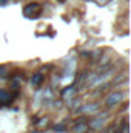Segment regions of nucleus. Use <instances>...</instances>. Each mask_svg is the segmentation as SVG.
I'll list each match as a JSON object with an SVG mask.
<instances>
[{
    "instance_id": "obj_1",
    "label": "nucleus",
    "mask_w": 131,
    "mask_h": 133,
    "mask_svg": "<svg viewBox=\"0 0 131 133\" xmlns=\"http://www.w3.org/2000/svg\"><path fill=\"white\" fill-rule=\"evenodd\" d=\"M23 14L28 19H39L42 14V6L39 3H28L23 9Z\"/></svg>"
},
{
    "instance_id": "obj_2",
    "label": "nucleus",
    "mask_w": 131,
    "mask_h": 133,
    "mask_svg": "<svg viewBox=\"0 0 131 133\" xmlns=\"http://www.w3.org/2000/svg\"><path fill=\"white\" fill-rule=\"evenodd\" d=\"M122 93H119V91H116V93H113V95H110L108 98H106V104L108 105H114V104H119L120 101H122Z\"/></svg>"
},
{
    "instance_id": "obj_3",
    "label": "nucleus",
    "mask_w": 131,
    "mask_h": 133,
    "mask_svg": "<svg viewBox=\"0 0 131 133\" xmlns=\"http://www.w3.org/2000/svg\"><path fill=\"white\" fill-rule=\"evenodd\" d=\"M14 99V96H11L8 91L5 90H0V104H6V102H11Z\"/></svg>"
},
{
    "instance_id": "obj_4",
    "label": "nucleus",
    "mask_w": 131,
    "mask_h": 133,
    "mask_svg": "<svg viewBox=\"0 0 131 133\" xmlns=\"http://www.w3.org/2000/svg\"><path fill=\"white\" fill-rule=\"evenodd\" d=\"M42 79H43V74H42V73H35L33 76V79H31V84H33L34 87H37V85H40Z\"/></svg>"
},
{
    "instance_id": "obj_5",
    "label": "nucleus",
    "mask_w": 131,
    "mask_h": 133,
    "mask_svg": "<svg viewBox=\"0 0 131 133\" xmlns=\"http://www.w3.org/2000/svg\"><path fill=\"white\" fill-rule=\"evenodd\" d=\"M86 132V124H77L76 127H74V133H85Z\"/></svg>"
},
{
    "instance_id": "obj_6",
    "label": "nucleus",
    "mask_w": 131,
    "mask_h": 133,
    "mask_svg": "<svg viewBox=\"0 0 131 133\" xmlns=\"http://www.w3.org/2000/svg\"><path fill=\"white\" fill-rule=\"evenodd\" d=\"M5 74H6V70H5L3 66H0V77H2V76H5Z\"/></svg>"
},
{
    "instance_id": "obj_7",
    "label": "nucleus",
    "mask_w": 131,
    "mask_h": 133,
    "mask_svg": "<svg viewBox=\"0 0 131 133\" xmlns=\"http://www.w3.org/2000/svg\"><path fill=\"white\" fill-rule=\"evenodd\" d=\"M0 5H6V0H0Z\"/></svg>"
},
{
    "instance_id": "obj_8",
    "label": "nucleus",
    "mask_w": 131,
    "mask_h": 133,
    "mask_svg": "<svg viewBox=\"0 0 131 133\" xmlns=\"http://www.w3.org/2000/svg\"><path fill=\"white\" fill-rule=\"evenodd\" d=\"M97 2H100V3H103V2H106V0H97Z\"/></svg>"
},
{
    "instance_id": "obj_9",
    "label": "nucleus",
    "mask_w": 131,
    "mask_h": 133,
    "mask_svg": "<svg viewBox=\"0 0 131 133\" xmlns=\"http://www.w3.org/2000/svg\"><path fill=\"white\" fill-rule=\"evenodd\" d=\"M59 2H60V3H63V2H66V0H59Z\"/></svg>"
}]
</instances>
